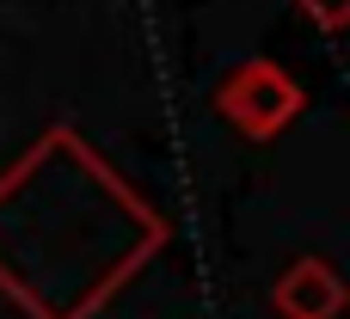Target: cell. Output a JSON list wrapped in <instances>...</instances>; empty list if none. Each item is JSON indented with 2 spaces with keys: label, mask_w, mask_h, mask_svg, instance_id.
<instances>
[{
  "label": "cell",
  "mask_w": 350,
  "mask_h": 319,
  "mask_svg": "<svg viewBox=\"0 0 350 319\" xmlns=\"http://www.w3.org/2000/svg\"><path fill=\"white\" fill-rule=\"evenodd\" d=\"M271 307H277V319H338L345 314V277L326 258H301L277 277Z\"/></svg>",
  "instance_id": "3"
},
{
  "label": "cell",
  "mask_w": 350,
  "mask_h": 319,
  "mask_svg": "<svg viewBox=\"0 0 350 319\" xmlns=\"http://www.w3.org/2000/svg\"><path fill=\"white\" fill-rule=\"evenodd\" d=\"M129 209H142V197L111 166L92 178L80 203L74 184L37 191L31 166L18 160L12 178H0V289L31 319H86L98 301L117 295L123 277H135L166 246V240H98V227H111V215Z\"/></svg>",
  "instance_id": "1"
},
{
  "label": "cell",
  "mask_w": 350,
  "mask_h": 319,
  "mask_svg": "<svg viewBox=\"0 0 350 319\" xmlns=\"http://www.w3.org/2000/svg\"><path fill=\"white\" fill-rule=\"evenodd\" d=\"M301 6L314 12L320 31H345V25H350V0H301Z\"/></svg>",
  "instance_id": "4"
},
{
  "label": "cell",
  "mask_w": 350,
  "mask_h": 319,
  "mask_svg": "<svg viewBox=\"0 0 350 319\" xmlns=\"http://www.w3.org/2000/svg\"><path fill=\"white\" fill-rule=\"evenodd\" d=\"M215 111L246 135V141H271L301 117V86L277 68V61H246L215 86Z\"/></svg>",
  "instance_id": "2"
}]
</instances>
